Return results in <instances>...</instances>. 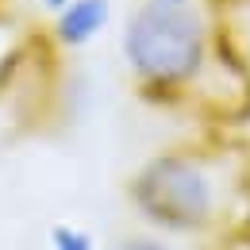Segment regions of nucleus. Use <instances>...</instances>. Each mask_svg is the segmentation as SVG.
<instances>
[{"label":"nucleus","mask_w":250,"mask_h":250,"mask_svg":"<svg viewBox=\"0 0 250 250\" xmlns=\"http://www.w3.org/2000/svg\"><path fill=\"white\" fill-rule=\"evenodd\" d=\"M120 54L143 104L204 127L250 124V58L204 0H143L124 20Z\"/></svg>","instance_id":"f257e3e1"},{"label":"nucleus","mask_w":250,"mask_h":250,"mask_svg":"<svg viewBox=\"0 0 250 250\" xmlns=\"http://www.w3.org/2000/svg\"><path fill=\"white\" fill-rule=\"evenodd\" d=\"M108 250H181V247L169 243L166 235H124V239H116Z\"/></svg>","instance_id":"423d86ee"},{"label":"nucleus","mask_w":250,"mask_h":250,"mask_svg":"<svg viewBox=\"0 0 250 250\" xmlns=\"http://www.w3.org/2000/svg\"><path fill=\"white\" fill-rule=\"evenodd\" d=\"M50 250H96L93 235L85 227H73V223H54L50 227Z\"/></svg>","instance_id":"39448f33"},{"label":"nucleus","mask_w":250,"mask_h":250,"mask_svg":"<svg viewBox=\"0 0 250 250\" xmlns=\"http://www.w3.org/2000/svg\"><path fill=\"white\" fill-rule=\"evenodd\" d=\"M62 4H65V0H42V8H46V12H58Z\"/></svg>","instance_id":"6e6552de"},{"label":"nucleus","mask_w":250,"mask_h":250,"mask_svg":"<svg viewBox=\"0 0 250 250\" xmlns=\"http://www.w3.org/2000/svg\"><path fill=\"white\" fill-rule=\"evenodd\" d=\"M166 4H185V0H166Z\"/></svg>","instance_id":"1a4fd4ad"},{"label":"nucleus","mask_w":250,"mask_h":250,"mask_svg":"<svg viewBox=\"0 0 250 250\" xmlns=\"http://www.w3.org/2000/svg\"><path fill=\"white\" fill-rule=\"evenodd\" d=\"M212 250H250V223H239L212 239Z\"/></svg>","instance_id":"0eeeda50"},{"label":"nucleus","mask_w":250,"mask_h":250,"mask_svg":"<svg viewBox=\"0 0 250 250\" xmlns=\"http://www.w3.org/2000/svg\"><path fill=\"white\" fill-rule=\"evenodd\" d=\"M50 16H54L50 27H46L50 39L62 50H81V46H89L104 35L108 20H112V4L108 0H65Z\"/></svg>","instance_id":"20e7f679"},{"label":"nucleus","mask_w":250,"mask_h":250,"mask_svg":"<svg viewBox=\"0 0 250 250\" xmlns=\"http://www.w3.org/2000/svg\"><path fill=\"white\" fill-rule=\"evenodd\" d=\"M135 216L162 235L216 239L250 223V139L227 127L169 143L124 185Z\"/></svg>","instance_id":"f03ea898"},{"label":"nucleus","mask_w":250,"mask_h":250,"mask_svg":"<svg viewBox=\"0 0 250 250\" xmlns=\"http://www.w3.org/2000/svg\"><path fill=\"white\" fill-rule=\"evenodd\" d=\"M58 54L62 46L50 39V31L31 27L16 39V46L4 50L0 58V104L16 116H42L54 104V85H58Z\"/></svg>","instance_id":"7ed1b4c3"}]
</instances>
